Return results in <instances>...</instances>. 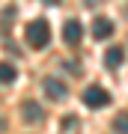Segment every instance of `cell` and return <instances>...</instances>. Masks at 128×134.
<instances>
[{
  "mask_svg": "<svg viewBox=\"0 0 128 134\" xmlns=\"http://www.w3.org/2000/svg\"><path fill=\"white\" fill-rule=\"evenodd\" d=\"M24 36H27V45L30 48H45L48 42H51V27H48L45 18H36V21H27V30H24Z\"/></svg>",
  "mask_w": 128,
  "mask_h": 134,
  "instance_id": "cell-1",
  "label": "cell"
},
{
  "mask_svg": "<svg viewBox=\"0 0 128 134\" xmlns=\"http://www.w3.org/2000/svg\"><path fill=\"white\" fill-rule=\"evenodd\" d=\"M84 104L86 107H107L110 104V92L104 86H90V90L84 92Z\"/></svg>",
  "mask_w": 128,
  "mask_h": 134,
  "instance_id": "cell-2",
  "label": "cell"
},
{
  "mask_svg": "<svg viewBox=\"0 0 128 134\" xmlns=\"http://www.w3.org/2000/svg\"><path fill=\"white\" fill-rule=\"evenodd\" d=\"M42 90H45V96H48V98H54V101H63V98L69 96L66 83H63V81H57V77H45Z\"/></svg>",
  "mask_w": 128,
  "mask_h": 134,
  "instance_id": "cell-3",
  "label": "cell"
},
{
  "mask_svg": "<svg viewBox=\"0 0 128 134\" xmlns=\"http://www.w3.org/2000/svg\"><path fill=\"white\" fill-rule=\"evenodd\" d=\"M81 36H84V27H81V21H66V27H63V39H66V45H77L81 42Z\"/></svg>",
  "mask_w": 128,
  "mask_h": 134,
  "instance_id": "cell-4",
  "label": "cell"
},
{
  "mask_svg": "<svg viewBox=\"0 0 128 134\" xmlns=\"http://www.w3.org/2000/svg\"><path fill=\"white\" fill-rule=\"evenodd\" d=\"M92 36L95 39H110L113 36V21L110 18H95L92 21Z\"/></svg>",
  "mask_w": 128,
  "mask_h": 134,
  "instance_id": "cell-5",
  "label": "cell"
},
{
  "mask_svg": "<svg viewBox=\"0 0 128 134\" xmlns=\"http://www.w3.org/2000/svg\"><path fill=\"white\" fill-rule=\"evenodd\" d=\"M122 63H125V51L119 48V45H113V48L104 54V66H107V69H119Z\"/></svg>",
  "mask_w": 128,
  "mask_h": 134,
  "instance_id": "cell-6",
  "label": "cell"
},
{
  "mask_svg": "<svg viewBox=\"0 0 128 134\" xmlns=\"http://www.w3.org/2000/svg\"><path fill=\"white\" fill-rule=\"evenodd\" d=\"M21 113H24V122H42V107L36 104V101H24V107H21Z\"/></svg>",
  "mask_w": 128,
  "mask_h": 134,
  "instance_id": "cell-7",
  "label": "cell"
},
{
  "mask_svg": "<svg viewBox=\"0 0 128 134\" xmlns=\"http://www.w3.org/2000/svg\"><path fill=\"white\" fill-rule=\"evenodd\" d=\"M15 77H18V72L12 63H0V83H12Z\"/></svg>",
  "mask_w": 128,
  "mask_h": 134,
  "instance_id": "cell-8",
  "label": "cell"
},
{
  "mask_svg": "<svg viewBox=\"0 0 128 134\" xmlns=\"http://www.w3.org/2000/svg\"><path fill=\"white\" fill-rule=\"evenodd\" d=\"M113 131L116 134H128V113H122V116L113 119Z\"/></svg>",
  "mask_w": 128,
  "mask_h": 134,
  "instance_id": "cell-9",
  "label": "cell"
},
{
  "mask_svg": "<svg viewBox=\"0 0 128 134\" xmlns=\"http://www.w3.org/2000/svg\"><path fill=\"white\" fill-rule=\"evenodd\" d=\"M42 3H48V6H57V3H60V0H42Z\"/></svg>",
  "mask_w": 128,
  "mask_h": 134,
  "instance_id": "cell-10",
  "label": "cell"
},
{
  "mask_svg": "<svg viewBox=\"0 0 128 134\" xmlns=\"http://www.w3.org/2000/svg\"><path fill=\"white\" fill-rule=\"evenodd\" d=\"M95 3H101V0H86V6H95Z\"/></svg>",
  "mask_w": 128,
  "mask_h": 134,
  "instance_id": "cell-11",
  "label": "cell"
},
{
  "mask_svg": "<svg viewBox=\"0 0 128 134\" xmlns=\"http://www.w3.org/2000/svg\"><path fill=\"white\" fill-rule=\"evenodd\" d=\"M3 128H6V122H3V116H0V131H3Z\"/></svg>",
  "mask_w": 128,
  "mask_h": 134,
  "instance_id": "cell-12",
  "label": "cell"
}]
</instances>
